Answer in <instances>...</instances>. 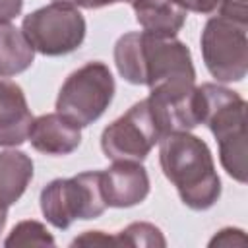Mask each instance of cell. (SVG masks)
<instances>
[{"mask_svg": "<svg viewBox=\"0 0 248 248\" xmlns=\"http://www.w3.org/2000/svg\"><path fill=\"white\" fill-rule=\"evenodd\" d=\"M35 58V50L23 31L10 23H0V76L10 78L25 72Z\"/></svg>", "mask_w": 248, "mask_h": 248, "instance_id": "obj_15", "label": "cell"}, {"mask_svg": "<svg viewBox=\"0 0 248 248\" xmlns=\"http://www.w3.org/2000/svg\"><path fill=\"white\" fill-rule=\"evenodd\" d=\"M41 211L56 229H68L78 219H95L107 209L101 190V172H79L72 178H56L41 190Z\"/></svg>", "mask_w": 248, "mask_h": 248, "instance_id": "obj_5", "label": "cell"}, {"mask_svg": "<svg viewBox=\"0 0 248 248\" xmlns=\"http://www.w3.org/2000/svg\"><path fill=\"white\" fill-rule=\"evenodd\" d=\"M184 12H196V14H213L221 0H174Z\"/></svg>", "mask_w": 248, "mask_h": 248, "instance_id": "obj_19", "label": "cell"}, {"mask_svg": "<svg viewBox=\"0 0 248 248\" xmlns=\"http://www.w3.org/2000/svg\"><path fill=\"white\" fill-rule=\"evenodd\" d=\"M33 178V161L23 151H0V207L16 203Z\"/></svg>", "mask_w": 248, "mask_h": 248, "instance_id": "obj_14", "label": "cell"}, {"mask_svg": "<svg viewBox=\"0 0 248 248\" xmlns=\"http://www.w3.org/2000/svg\"><path fill=\"white\" fill-rule=\"evenodd\" d=\"M163 138L147 99L132 105L126 114L108 124L101 134V149L110 161L141 163Z\"/></svg>", "mask_w": 248, "mask_h": 248, "instance_id": "obj_8", "label": "cell"}, {"mask_svg": "<svg viewBox=\"0 0 248 248\" xmlns=\"http://www.w3.org/2000/svg\"><path fill=\"white\" fill-rule=\"evenodd\" d=\"M101 190L107 207H132L149 194L147 170L138 161H114L101 170Z\"/></svg>", "mask_w": 248, "mask_h": 248, "instance_id": "obj_10", "label": "cell"}, {"mask_svg": "<svg viewBox=\"0 0 248 248\" xmlns=\"http://www.w3.org/2000/svg\"><path fill=\"white\" fill-rule=\"evenodd\" d=\"M202 31V56L209 74L223 83L248 72V8L244 0H221Z\"/></svg>", "mask_w": 248, "mask_h": 248, "instance_id": "obj_3", "label": "cell"}, {"mask_svg": "<svg viewBox=\"0 0 248 248\" xmlns=\"http://www.w3.org/2000/svg\"><path fill=\"white\" fill-rule=\"evenodd\" d=\"M246 244V236L240 229H221L211 240L209 246H242Z\"/></svg>", "mask_w": 248, "mask_h": 248, "instance_id": "obj_18", "label": "cell"}, {"mask_svg": "<svg viewBox=\"0 0 248 248\" xmlns=\"http://www.w3.org/2000/svg\"><path fill=\"white\" fill-rule=\"evenodd\" d=\"M112 97L114 78L108 66L103 62H87L62 83L56 97V112L83 128L103 116Z\"/></svg>", "mask_w": 248, "mask_h": 248, "instance_id": "obj_6", "label": "cell"}, {"mask_svg": "<svg viewBox=\"0 0 248 248\" xmlns=\"http://www.w3.org/2000/svg\"><path fill=\"white\" fill-rule=\"evenodd\" d=\"M203 120L219 143L223 169L236 182H246V101L232 89L217 83L200 85Z\"/></svg>", "mask_w": 248, "mask_h": 248, "instance_id": "obj_4", "label": "cell"}, {"mask_svg": "<svg viewBox=\"0 0 248 248\" xmlns=\"http://www.w3.org/2000/svg\"><path fill=\"white\" fill-rule=\"evenodd\" d=\"M27 140L31 145L46 155H68L81 143V128L60 112L33 118Z\"/></svg>", "mask_w": 248, "mask_h": 248, "instance_id": "obj_11", "label": "cell"}, {"mask_svg": "<svg viewBox=\"0 0 248 248\" xmlns=\"http://www.w3.org/2000/svg\"><path fill=\"white\" fill-rule=\"evenodd\" d=\"M21 31L33 50L45 56H62L83 43L85 19L76 6L52 2L25 16Z\"/></svg>", "mask_w": 248, "mask_h": 248, "instance_id": "obj_7", "label": "cell"}, {"mask_svg": "<svg viewBox=\"0 0 248 248\" xmlns=\"http://www.w3.org/2000/svg\"><path fill=\"white\" fill-rule=\"evenodd\" d=\"M4 244L8 248H14V246H54V238L43 223L21 221L12 229V232L8 234Z\"/></svg>", "mask_w": 248, "mask_h": 248, "instance_id": "obj_17", "label": "cell"}, {"mask_svg": "<svg viewBox=\"0 0 248 248\" xmlns=\"http://www.w3.org/2000/svg\"><path fill=\"white\" fill-rule=\"evenodd\" d=\"M114 64L126 81L149 89L165 83L196 81L192 54L176 37L149 31L126 33L114 45Z\"/></svg>", "mask_w": 248, "mask_h": 248, "instance_id": "obj_1", "label": "cell"}, {"mask_svg": "<svg viewBox=\"0 0 248 248\" xmlns=\"http://www.w3.org/2000/svg\"><path fill=\"white\" fill-rule=\"evenodd\" d=\"M54 2H64V4H72L76 8H87V10H99L116 2H128V0H54Z\"/></svg>", "mask_w": 248, "mask_h": 248, "instance_id": "obj_21", "label": "cell"}, {"mask_svg": "<svg viewBox=\"0 0 248 248\" xmlns=\"http://www.w3.org/2000/svg\"><path fill=\"white\" fill-rule=\"evenodd\" d=\"M143 31L176 37L186 21V12L174 0H128Z\"/></svg>", "mask_w": 248, "mask_h": 248, "instance_id": "obj_13", "label": "cell"}, {"mask_svg": "<svg viewBox=\"0 0 248 248\" xmlns=\"http://www.w3.org/2000/svg\"><path fill=\"white\" fill-rule=\"evenodd\" d=\"M151 114L163 136L190 132L203 120V99L194 83H165L149 89Z\"/></svg>", "mask_w": 248, "mask_h": 248, "instance_id": "obj_9", "label": "cell"}, {"mask_svg": "<svg viewBox=\"0 0 248 248\" xmlns=\"http://www.w3.org/2000/svg\"><path fill=\"white\" fill-rule=\"evenodd\" d=\"M159 163L184 205L209 209L221 196V180L207 143L190 132H172L159 140Z\"/></svg>", "mask_w": 248, "mask_h": 248, "instance_id": "obj_2", "label": "cell"}, {"mask_svg": "<svg viewBox=\"0 0 248 248\" xmlns=\"http://www.w3.org/2000/svg\"><path fill=\"white\" fill-rule=\"evenodd\" d=\"M33 114L23 89L10 79L0 78V145L16 147L27 140Z\"/></svg>", "mask_w": 248, "mask_h": 248, "instance_id": "obj_12", "label": "cell"}, {"mask_svg": "<svg viewBox=\"0 0 248 248\" xmlns=\"http://www.w3.org/2000/svg\"><path fill=\"white\" fill-rule=\"evenodd\" d=\"M107 244L108 246H165L167 240L159 227L151 223H132L126 229L108 234L107 232Z\"/></svg>", "mask_w": 248, "mask_h": 248, "instance_id": "obj_16", "label": "cell"}, {"mask_svg": "<svg viewBox=\"0 0 248 248\" xmlns=\"http://www.w3.org/2000/svg\"><path fill=\"white\" fill-rule=\"evenodd\" d=\"M23 8V0H0V23H10L16 16H19Z\"/></svg>", "mask_w": 248, "mask_h": 248, "instance_id": "obj_20", "label": "cell"}, {"mask_svg": "<svg viewBox=\"0 0 248 248\" xmlns=\"http://www.w3.org/2000/svg\"><path fill=\"white\" fill-rule=\"evenodd\" d=\"M6 221H8V209H6V207H0V236H2V232H4Z\"/></svg>", "mask_w": 248, "mask_h": 248, "instance_id": "obj_22", "label": "cell"}, {"mask_svg": "<svg viewBox=\"0 0 248 248\" xmlns=\"http://www.w3.org/2000/svg\"><path fill=\"white\" fill-rule=\"evenodd\" d=\"M244 2H246V0H244Z\"/></svg>", "mask_w": 248, "mask_h": 248, "instance_id": "obj_23", "label": "cell"}]
</instances>
